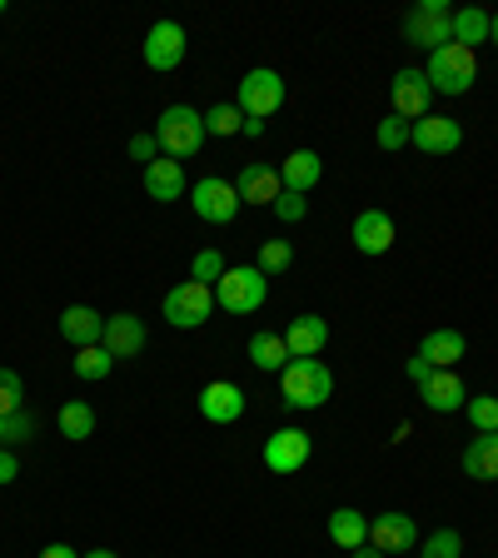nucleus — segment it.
Instances as JSON below:
<instances>
[{"instance_id":"f257e3e1","label":"nucleus","mask_w":498,"mask_h":558,"mask_svg":"<svg viewBox=\"0 0 498 558\" xmlns=\"http://www.w3.org/2000/svg\"><path fill=\"white\" fill-rule=\"evenodd\" d=\"M279 395H284V409H319L335 395V374L325 360H290L279 374Z\"/></svg>"},{"instance_id":"f03ea898","label":"nucleus","mask_w":498,"mask_h":558,"mask_svg":"<svg viewBox=\"0 0 498 558\" xmlns=\"http://www.w3.org/2000/svg\"><path fill=\"white\" fill-rule=\"evenodd\" d=\"M155 140L170 160H190V155L205 150V116L190 110V105H170L160 120H155Z\"/></svg>"},{"instance_id":"7ed1b4c3","label":"nucleus","mask_w":498,"mask_h":558,"mask_svg":"<svg viewBox=\"0 0 498 558\" xmlns=\"http://www.w3.org/2000/svg\"><path fill=\"white\" fill-rule=\"evenodd\" d=\"M424 75H429L434 95H469L478 81V60L474 50H464L459 40H449L444 50H434L429 65H424Z\"/></svg>"},{"instance_id":"20e7f679","label":"nucleus","mask_w":498,"mask_h":558,"mask_svg":"<svg viewBox=\"0 0 498 558\" xmlns=\"http://www.w3.org/2000/svg\"><path fill=\"white\" fill-rule=\"evenodd\" d=\"M265 300H269V279L259 275V265L224 269V279L215 284V304L230 314H255Z\"/></svg>"},{"instance_id":"39448f33","label":"nucleus","mask_w":498,"mask_h":558,"mask_svg":"<svg viewBox=\"0 0 498 558\" xmlns=\"http://www.w3.org/2000/svg\"><path fill=\"white\" fill-rule=\"evenodd\" d=\"M404 40L409 46H424L434 56V50H444L453 40V15L444 0H418L414 11L404 15Z\"/></svg>"},{"instance_id":"423d86ee","label":"nucleus","mask_w":498,"mask_h":558,"mask_svg":"<svg viewBox=\"0 0 498 558\" xmlns=\"http://www.w3.org/2000/svg\"><path fill=\"white\" fill-rule=\"evenodd\" d=\"M240 116L244 120H269V116H279V105H284V75L279 70H269V65H259V70H250L240 81Z\"/></svg>"},{"instance_id":"0eeeda50","label":"nucleus","mask_w":498,"mask_h":558,"mask_svg":"<svg viewBox=\"0 0 498 558\" xmlns=\"http://www.w3.org/2000/svg\"><path fill=\"white\" fill-rule=\"evenodd\" d=\"M209 314H215V290L199 284V279H185V284H174V290L165 294V319H170L174 329H199Z\"/></svg>"},{"instance_id":"6e6552de","label":"nucleus","mask_w":498,"mask_h":558,"mask_svg":"<svg viewBox=\"0 0 498 558\" xmlns=\"http://www.w3.org/2000/svg\"><path fill=\"white\" fill-rule=\"evenodd\" d=\"M190 205H195V215L205 225H230L234 215H240V190H234V180L209 174V180H199V185L190 190Z\"/></svg>"},{"instance_id":"1a4fd4ad","label":"nucleus","mask_w":498,"mask_h":558,"mask_svg":"<svg viewBox=\"0 0 498 558\" xmlns=\"http://www.w3.org/2000/svg\"><path fill=\"white\" fill-rule=\"evenodd\" d=\"M185 46H190V35L180 21H155L150 35H145V65L160 70V75H170L180 60H185Z\"/></svg>"},{"instance_id":"9d476101","label":"nucleus","mask_w":498,"mask_h":558,"mask_svg":"<svg viewBox=\"0 0 498 558\" xmlns=\"http://www.w3.org/2000/svg\"><path fill=\"white\" fill-rule=\"evenodd\" d=\"M389 95H394V116H399V120H409V125L429 116V105H434V85H429V75H424V70H414V65L399 70L394 85H389Z\"/></svg>"},{"instance_id":"9b49d317","label":"nucleus","mask_w":498,"mask_h":558,"mask_svg":"<svg viewBox=\"0 0 498 558\" xmlns=\"http://www.w3.org/2000/svg\"><path fill=\"white\" fill-rule=\"evenodd\" d=\"M309 434L304 429H275L265 439V469L269 474H300L309 464Z\"/></svg>"},{"instance_id":"f8f14e48","label":"nucleus","mask_w":498,"mask_h":558,"mask_svg":"<svg viewBox=\"0 0 498 558\" xmlns=\"http://www.w3.org/2000/svg\"><path fill=\"white\" fill-rule=\"evenodd\" d=\"M409 145L414 150H424V155H453L459 145H464V125L459 120H449V116H424V120H414V130H409Z\"/></svg>"},{"instance_id":"ddd939ff","label":"nucleus","mask_w":498,"mask_h":558,"mask_svg":"<svg viewBox=\"0 0 498 558\" xmlns=\"http://www.w3.org/2000/svg\"><path fill=\"white\" fill-rule=\"evenodd\" d=\"M414 544H418V523L409 519V513L389 509V513H379V519H369V548H379L384 558L409 554Z\"/></svg>"},{"instance_id":"4468645a","label":"nucleus","mask_w":498,"mask_h":558,"mask_svg":"<svg viewBox=\"0 0 498 558\" xmlns=\"http://www.w3.org/2000/svg\"><path fill=\"white\" fill-rule=\"evenodd\" d=\"M349 240H354L360 255H389V250H394V220H389V209H360Z\"/></svg>"},{"instance_id":"2eb2a0df","label":"nucleus","mask_w":498,"mask_h":558,"mask_svg":"<svg viewBox=\"0 0 498 558\" xmlns=\"http://www.w3.org/2000/svg\"><path fill=\"white\" fill-rule=\"evenodd\" d=\"M145 339H150V335H145V319H139V314H130V310L125 314H105V339H100V344L116 354V364L120 360H135L139 349H145Z\"/></svg>"},{"instance_id":"dca6fc26","label":"nucleus","mask_w":498,"mask_h":558,"mask_svg":"<svg viewBox=\"0 0 498 558\" xmlns=\"http://www.w3.org/2000/svg\"><path fill=\"white\" fill-rule=\"evenodd\" d=\"M199 414L209 418V424H234V418L244 414V389L234 379H215L199 389Z\"/></svg>"},{"instance_id":"f3484780","label":"nucleus","mask_w":498,"mask_h":558,"mask_svg":"<svg viewBox=\"0 0 498 558\" xmlns=\"http://www.w3.org/2000/svg\"><path fill=\"white\" fill-rule=\"evenodd\" d=\"M284 349H290V360H319L329 349V319H319V314H300L290 325V335H284Z\"/></svg>"},{"instance_id":"a211bd4d","label":"nucleus","mask_w":498,"mask_h":558,"mask_svg":"<svg viewBox=\"0 0 498 558\" xmlns=\"http://www.w3.org/2000/svg\"><path fill=\"white\" fill-rule=\"evenodd\" d=\"M418 399H424L434 414H453V409L469 404V389H464V379H459L453 369H434L429 379L418 384Z\"/></svg>"},{"instance_id":"6ab92c4d","label":"nucleus","mask_w":498,"mask_h":558,"mask_svg":"<svg viewBox=\"0 0 498 558\" xmlns=\"http://www.w3.org/2000/svg\"><path fill=\"white\" fill-rule=\"evenodd\" d=\"M234 190H240V205H244V199H250V205H275V199L284 195V180H279L275 165L250 160L240 170V180H234Z\"/></svg>"},{"instance_id":"aec40b11","label":"nucleus","mask_w":498,"mask_h":558,"mask_svg":"<svg viewBox=\"0 0 498 558\" xmlns=\"http://www.w3.org/2000/svg\"><path fill=\"white\" fill-rule=\"evenodd\" d=\"M60 335H65L75 349L100 344L105 339V314L90 310V304H65V310H60Z\"/></svg>"},{"instance_id":"412c9836","label":"nucleus","mask_w":498,"mask_h":558,"mask_svg":"<svg viewBox=\"0 0 498 558\" xmlns=\"http://www.w3.org/2000/svg\"><path fill=\"white\" fill-rule=\"evenodd\" d=\"M185 190H190V185H185V165H180V160L160 155L155 165H145V195H150V199L170 205V199H180Z\"/></svg>"},{"instance_id":"4be33fe9","label":"nucleus","mask_w":498,"mask_h":558,"mask_svg":"<svg viewBox=\"0 0 498 558\" xmlns=\"http://www.w3.org/2000/svg\"><path fill=\"white\" fill-rule=\"evenodd\" d=\"M469 339L459 335V329H434V335H424V344H418V360H429L434 369H453V364L464 360Z\"/></svg>"},{"instance_id":"5701e85b","label":"nucleus","mask_w":498,"mask_h":558,"mask_svg":"<svg viewBox=\"0 0 498 558\" xmlns=\"http://www.w3.org/2000/svg\"><path fill=\"white\" fill-rule=\"evenodd\" d=\"M319 174H325V160L314 150H294L290 160L279 165V180H284V190H294V195H309V190L319 185Z\"/></svg>"},{"instance_id":"b1692460","label":"nucleus","mask_w":498,"mask_h":558,"mask_svg":"<svg viewBox=\"0 0 498 558\" xmlns=\"http://www.w3.org/2000/svg\"><path fill=\"white\" fill-rule=\"evenodd\" d=\"M464 474H469V478H484V484H494V478H498V434H478V439H469V449H464Z\"/></svg>"},{"instance_id":"393cba45","label":"nucleus","mask_w":498,"mask_h":558,"mask_svg":"<svg viewBox=\"0 0 498 558\" xmlns=\"http://www.w3.org/2000/svg\"><path fill=\"white\" fill-rule=\"evenodd\" d=\"M329 538H335L339 548H349V554H354L360 544H369V519H364L360 509H335V513H329Z\"/></svg>"},{"instance_id":"a878e982","label":"nucleus","mask_w":498,"mask_h":558,"mask_svg":"<svg viewBox=\"0 0 498 558\" xmlns=\"http://www.w3.org/2000/svg\"><path fill=\"white\" fill-rule=\"evenodd\" d=\"M250 360H255V369H265V374H284V364H290L284 335H275V329H259V335L250 339Z\"/></svg>"},{"instance_id":"bb28decb","label":"nucleus","mask_w":498,"mask_h":558,"mask_svg":"<svg viewBox=\"0 0 498 558\" xmlns=\"http://www.w3.org/2000/svg\"><path fill=\"white\" fill-rule=\"evenodd\" d=\"M453 40L464 50L484 46L488 40V11H478V5H464V11H453Z\"/></svg>"},{"instance_id":"cd10ccee","label":"nucleus","mask_w":498,"mask_h":558,"mask_svg":"<svg viewBox=\"0 0 498 558\" xmlns=\"http://www.w3.org/2000/svg\"><path fill=\"white\" fill-rule=\"evenodd\" d=\"M110 369H116V354L105 344H90V349H75V379H110Z\"/></svg>"},{"instance_id":"c85d7f7f","label":"nucleus","mask_w":498,"mask_h":558,"mask_svg":"<svg viewBox=\"0 0 498 558\" xmlns=\"http://www.w3.org/2000/svg\"><path fill=\"white\" fill-rule=\"evenodd\" d=\"M60 434H65V439H90L95 434V409L90 404H81V399H70L65 409H60Z\"/></svg>"},{"instance_id":"c756f323","label":"nucleus","mask_w":498,"mask_h":558,"mask_svg":"<svg viewBox=\"0 0 498 558\" xmlns=\"http://www.w3.org/2000/svg\"><path fill=\"white\" fill-rule=\"evenodd\" d=\"M294 265V244L290 240H265L259 244V275H284Z\"/></svg>"},{"instance_id":"7c9ffc66","label":"nucleus","mask_w":498,"mask_h":558,"mask_svg":"<svg viewBox=\"0 0 498 558\" xmlns=\"http://www.w3.org/2000/svg\"><path fill=\"white\" fill-rule=\"evenodd\" d=\"M464 554V538L453 534V529H434L424 544H418V558H459Z\"/></svg>"},{"instance_id":"2f4dec72","label":"nucleus","mask_w":498,"mask_h":558,"mask_svg":"<svg viewBox=\"0 0 498 558\" xmlns=\"http://www.w3.org/2000/svg\"><path fill=\"white\" fill-rule=\"evenodd\" d=\"M224 269H230V265H224L220 250H199L195 265H190V279H199V284H209V290H215V284L224 279Z\"/></svg>"},{"instance_id":"473e14b6","label":"nucleus","mask_w":498,"mask_h":558,"mask_svg":"<svg viewBox=\"0 0 498 558\" xmlns=\"http://www.w3.org/2000/svg\"><path fill=\"white\" fill-rule=\"evenodd\" d=\"M240 130H244L240 105H215L205 116V135H240Z\"/></svg>"},{"instance_id":"72a5a7b5","label":"nucleus","mask_w":498,"mask_h":558,"mask_svg":"<svg viewBox=\"0 0 498 558\" xmlns=\"http://www.w3.org/2000/svg\"><path fill=\"white\" fill-rule=\"evenodd\" d=\"M469 424H474L478 434H498V399L494 395H478V399H469Z\"/></svg>"},{"instance_id":"f704fd0d","label":"nucleus","mask_w":498,"mask_h":558,"mask_svg":"<svg viewBox=\"0 0 498 558\" xmlns=\"http://www.w3.org/2000/svg\"><path fill=\"white\" fill-rule=\"evenodd\" d=\"M21 404H25V384H21V374H15V369H0V418L21 414Z\"/></svg>"},{"instance_id":"c9c22d12","label":"nucleus","mask_w":498,"mask_h":558,"mask_svg":"<svg viewBox=\"0 0 498 558\" xmlns=\"http://www.w3.org/2000/svg\"><path fill=\"white\" fill-rule=\"evenodd\" d=\"M409 120H399V116H389V120H379V130H374V140H379V150H404L409 145Z\"/></svg>"},{"instance_id":"e433bc0d","label":"nucleus","mask_w":498,"mask_h":558,"mask_svg":"<svg viewBox=\"0 0 498 558\" xmlns=\"http://www.w3.org/2000/svg\"><path fill=\"white\" fill-rule=\"evenodd\" d=\"M31 434H35V418L25 414V409L11 414V418H0V449H5V444H25Z\"/></svg>"},{"instance_id":"4c0bfd02","label":"nucleus","mask_w":498,"mask_h":558,"mask_svg":"<svg viewBox=\"0 0 498 558\" xmlns=\"http://www.w3.org/2000/svg\"><path fill=\"white\" fill-rule=\"evenodd\" d=\"M269 209H275V215H279V220H284V225H300L304 215H309V199H304V195H294V190H284V195H279Z\"/></svg>"},{"instance_id":"58836bf2","label":"nucleus","mask_w":498,"mask_h":558,"mask_svg":"<svg viewBox=\"0 0 498 558\" xmlns=\"http://www.w3.org/2000/svg\"><path fill=\"white\" fill-rule=\"evenodd\" d=\"M130 160L155 165V160H160V140H155V135H130Z\"/></svg>"},{"instance_id":"ea45409f","label":"nucleus","mask_w":498,"mask_h":558,"mask_svg":"<svg viewBox=\"0 0 498 558\" xmlns=\"http://www.w3.org/2000/svg\"><path fill=\"white\" fill-rule=\"evenodd\" d=\"M21 478V459L11 449H0V484H15Z\"/></svg>"},{"instance_id":"a19ab883","label":"nucleus","mask_w":498,"mask_h":558,"mask_svg":"<svg viewBox=\"0 0 498 558\" xmlns=\"http://www.w3.org/2000/svg\"><path fill=\"white\" fill-rule=\"evenodd\" d=\"M404 369H409V379H414V384H424V379L434 374V364H429V360H418V354H414V360H409Z\"/></svg>"},{"instance_id":"79ce46f5","label":"nucleus","mask_w":498,"mask_h":558,"mask_svg":"<svg viewBox=\"0 0 498 558\" xmlns=\"http://www.w3.org/2000/svg\"><path fill=\"white\" fill-rule=\"evenodd\" d=\"M40 558H81V554H75V548H70V544H50Z\"/></svg>"},{"instance_id":"37998d69","label":"nucleus","mask_w":498,"mask_h":558,"mask_svg":"<svg viewBox=\"0 0 498 558\" xmlns=\"http://www.w3.org/2000/svg\"><path fill=\"white\" fill-rule=\"evenodd\" d=\"M240 135H250V140H259V135H265V120H244V130H240Z\"/></svg>"},{"instance_id":"c03bdc74","label":"nucleus","mask_w":498,"mask_h":558,"mask_svg":"<svg viewBox=\"0 0 498 558\" xmlns=\"http://www.w3.org/2000/svg\"><path fill=\"white\" fill-rule=\"evenodd\" d=\"M349 558H384V554H379V548H369V544H360V548H354V554H349Z\"/></svg>"},{"instance_id":"a18cd8bd","label":"nucleus","mask_w":498,"mask_h":558,"mask_svg":"<svg viewBox=\"0 0 498 558\" xmlns=\"http://www.w3.org/2000/svg\"><path fill=\"white\" fill-rule=\"evenodd\" d=\"M488 40H494V46H498V11L488 15Z\"/></svg>"},{"instance_id":"49530a36","label":"nucleus","mask_w":498,"mask_h":558,"mask_svg":"<svg viewBox=\"0 0 498 558\" xmlns=\"http://www.w3.org/2000/svg\"><path fill=\"white\" fill-rule=\"evenodd\" d=\"M81 558H120V554H110V548H90V554H81Z\"/></svg>"},{"instance_id":"de8ad7c7","label":"nucleus","mask_w":498,"mask_h":558,"mask_svg":"<svg viewBox=\"0 0 498 558\" xmlns=\"http://www.w3.org/2000/svg\"><path fill=\"white\" fill-rule=\"evenodd\" d=\"M0 15H5V0H0Z\"/></svg>"}]
</instances>
